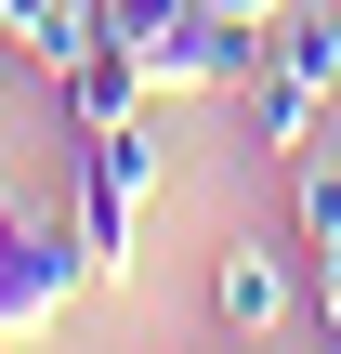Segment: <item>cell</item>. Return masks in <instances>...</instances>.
I'll use <instances>...</instances> for the list:
<instances>
[{
  "instance_id": "cell-6",
  "label": "cell",
  "mask_w": 341,
  "mask_h": 354,
  "mask_svg": "<svg viewBox=\"0 0 341 354\" xmlns=\"http://www.w3.org/2000/svg\"><path fill=\"white\" fill-rule=\"evenodd\" d=\"M0 39H13L39 79H66V66L105 39V0H0Z\"/></svg>"
},
{
  "instance_id": "cell-1",
  "label": "cell",
  "mask_w": 341,
  "mask_h": 354,
  "mask_svg": "<svg viewBox=\"0 0 341 354\" xmlns=\"http://www.w3.org/2000/svg\"><path fill=\"white\" fill-rule=\"evenodd\" d=\"M145 197H158V118H118V131H79L66 145V223L92 250V289H131Z\"/></svg>"
},
{
  "instance_id": "cell-5",
  "label": "cell",
  "mask_w": 341,
  "mask_h": 354,
  "mask_svg": "<svg viewBox=\"0 0 341 354\" xmlns=\"http://www.w3.org/2000/svg\"><path fill=\"white\" fill-rule=\"evenodd\" d=\"M237 105H250V145H263V158H302V145H315V105H329V92H315L302 66H276V53H263V66L237 79Z\"/></svg>"
},
{
  "instance_id": "cell-10",
  "label": "cell",
  "mask_w": 341,
  "mask_h": 354,
  "mask_svg": "<svg viewBox=\"0 0 341 354\" xmlns=\"http://www.w3.org/2000/svg\"><path fill=\"white\" fill-rule=\"evenodd\" d=\"M223 13H276V0H223Z\"/></svg>"
},
{
  "instance_id": "cell-8",
  "label": "cell",
  "mask_w": 341,
  "mask_h": 354,
  "mask_svg": "<svg viewBox=\"0 0 341 354\" xmlns=\"http://www.w3.org/2000/svg\"><path fill=\"white\" fill-rule=\"evenodd\" d=\"M289 223H302V250H329V236H341V158H329V145L289 158Z\"/></svg>"
},
{
  "instance_id": "cell-2",
  "label": "cell",
  "mask_w": 341,
  "mask_h": 354,
  "mask_svg": "<svg viewBox=\"0 0 341 354\" xmlns=\"http://www.w3.org/2000/svg\"><path fill=\"white\" fill-rule=\"evenodd\" d=\"M79 289H92L79 223H26V210H0V342H39Z\"/></svg>"
},
{
  "instance_id": "cell-4",
  "label": "cell",
  "mask_w": 341,
  "mask_h": 354,
  "mask_svg": "<svg viewBox=\"0 0 341 354\" xmlns=\"http://www.w3.org/2000/svg\"><path fill=\"white\" fill-rule=\"evenodd\" d=\"M53 105H66V131H118V118H145V105H158V79H145L118 39H92V53L53 79Z\"/></svg>"
},
{
  "instance_id": "cell-9",
  "label": "cell",
  "mask_w": 341,
  "mask_h": 354,
  "mask_svg": "<svg viewBox=\"0 0 341 354\" xmlns=\"http://www.w3.org/2000/svg\"><path fill=\"white\" fill-rule=\"evenodd\" d=\"M315 315H329V342H341V236L315 250Z\"/></svg>"
},
{
  "instance_id": "cell-11",
  "label": "cell",
  "mask_w": 341,
  "mask_h": 354,
  "mask_svg": "<svg viewBox=\"0 0 341 354\" xmlns=\"http://www.w3.org/2000/svg\"><path fill=\"white\" fill-rule=\"evenodd\" d=\"M329 26H341V0H329Z\"/></svg>"
},
{
  "instance_id": "cell-3",
  "label": "cell",
  "mask_w": 341,
  "mask_h": 354,
  "mask_svg": "<svg viewBox=\"0 0 341 354\" xmlns=\"http://www.w3.org/2000/svg\"><path fill=\"white\" fill-rule=\"evenodd\" d=\"M210 315H223L237 342H276V328L302 315V276H289V250H263V236H237V250L210 263Z\"/></svg>"
},
{
  "instance_id": "cell-7",
  "label": "cell",
  "mask_w": 341,
  "mask_h": 354,
  "mask_svg": "<svg viewBox=\"0 0 341 354\" xmlns=\"http://www.w3.org/2000/svg\"><path fill=\"white\" fill-rule=\"evenodd\" d=\"M197 13H210V0H105V39H118L131 66H158V53H171Z\"/></svg>"
}]
</instances>
